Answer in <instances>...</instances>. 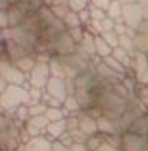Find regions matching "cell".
Returning <instances> with one entry per match:
<instances>
[{
	"label": "cell",
	"instance_id": "5",
	"mask_svg": "<svg viewBox=\"0 0 148 151\" xmlns=\"http://www.w3.org/2000/svg\"><path fill=\"white\" fill-rule=\"evenodd\" d=\"M22 128L14 120L0 133V151H18L22 146Z\"/></svg>",
	"mask_w": 148,
	"mask_h": 151
},
{
	"label": "cell",
	"instance_id": "16",
	"mask_svg": "<svg viewBox=\"0 0 148 151\" xmlns=\"http://www.w3.org/2000/svg\"><path fill=\"white\" fill-rule=\"evenodd\" d=\"M97 124H98V133L100 134H121L118 123L108 116H98L97 118Z\"/></svg>",
	"mask_w": 148,
	"mask_h": 151
},
{
	"label": "cell",
	"instance_id": "47",
	"mask_svg": "<svg viewBox=\"0 0 148 151\" xmlns=\"http://www.w3.org/2000/svg\"><path fill=\"white\" fill-rule=\"evenodd\" d=\"M70 151H90L87 148V143H72Z\"/></svg>",
	"mask_w": 148,
	"mask_h": 151
},
{
	"label": "cell",
	"instance_id": "52",
	"mask_svg": "<svg viewBox=\"0 0 148 151\" xmlns=\"http://www.w3.org/2000/svg\"><path fill=\"white\" fill-rule=\"evenodd\" d=\"M42 2H43L45 7H52L53 5V0H42Z\"/></svg>",
	"mask_w": 148,
	"mask_h": 151
},
{
	"label": "cell",
	"instance_id": "48",
	"mask_svg": "<svg viewBox=\"0 0 148 151\" xmlns=\"http://www.w3.org/2000/svg\"><path fill=\"white\" fill-rule=\"evenodd\" d=\"M53 151H70V148L62 145L60 141H53Z\"/></svg>",
	"mask_w": 148,
	"mask_h": 151
},
{
	"label": "cell",
	"instance_id": "2",
	"mask_svg": "<svg viewBox=\"0 0 148 151\" xmlns=\"http://www.w3.org/2000/svg\"><path fill=\"white\" fill-rule=\"evenodd\" d=\"M28 88L25 85H9L4 93H0V113L12 115L18 106L28 105Z\"/></svg>",
	"mask_w": 148,
	"mask_h": 151
},
{
	"label": "cell",
	"instance_id": "4",
	"mask_svg": "<svg viewBox=\"0 0 148 151\" xmlns=\"http://www.w3.org/2000/svg\"><path fill=\"white\" fill-rule=\"evenodd\" d=\"M58 58H60V62H62L63 68H65L67 78H72V80H77L80 75L93 70V63L83 60L80 55H77V53L63 55V57H58Z\"/></svg>",
	"mask_w": 148,
	"mask_h": 151
},
{
	"label": "cell",
	"instance_id": "6",
	"mask_svg": "<svg viewBox=\"0 0 148 151\" xmlns=\"http://www.w3.org/2000/svg\"><path fill=\"white\" fill-rule=\"evenodd\" d=\"M0 76L9 85H25V86H30L27 81V75L22 73L15 67V63L7 57L5 52L0 53Z\"/></svg>",
	"mask_w": 148,
	"mask_h": 151
},
{
	"label": "cell",
	"instance_id": "17",
	"mask_svg": "<svg viewBox=\"0 0 148 151\" xmlns=\"http://www.w3.org/2000/svg\"><path fill=\"white\" fill-rule=\"evenodd\" d=\"M9 12V20H10V28H15L18 25H22L27 18V12L23 9H20L18 5H10V9L7 10Z\"/></svg>",
	"mask_w": 148,
	"mask_h": 151
},
{
	"label": "cell",
	"instance_id": "19",
	"mask_svg": "<svg viewBox=\"0 0 148 151\" xmlns=\"http://www.w3.org/2000/svg\"><path fill=\"white\" fill-rule=\"evenodd\" d=\"M95 40H97V35H93L92 32H88V30L85 28V35H83L82 42L78 43V47H82V48L85 50V52L90 55V57H95V55H97V47H95Z\"/></svg>",
	"mask_w": 148,
	"mask_h": 151
},
{
	"label": "cell",
	"instance_id": "20",
	"mask_svg": "<svg viewBox=\"0 0 148 151\" xmlns=\"http://www.w3.org/2000/svg\"><path fill=\"white\" fill-rule=\"evenodd\" d=\"M121 12H123V4H121L120 0H112V4L108 5V9H107V17L113 18L117 23H121L123 22Z\"/></svg>",
	"mask_w": 148,
	"mask_h": 151
},
{
	"label": "cell",
	"instance_id": "21",
	"mask_svg": "<svg viewBox=\"0 0 148 151\" xmlns=\"http://www.w3.org/2000/svg\"><path fill=\"white\" fill-rule=\"evenodd\" d=\"M102 62H103L108 68H112L113 71H117V73H120V75H125V76H126V75H131V73H130V70H126V68L123 67V65H121V63L118 62L117 58L113 57V55L102 58Z\"/></svg>",
	"mask_w": 148,
	"mask_h": 151
},
{
	"label": "cell",
	"instance_id": "1",
	"mask_svg": "<svg viewBox=\"0 0 148 151\" xmlns=\"http://www.w3.org/2000/svg\"><path fill=\"white\" fill-rule=\"evenodd\" d=\"M136 100L138 96L125 88L123 80H105L97 75V83L92 90V108L98 110L102 116L118 121Z\"/></svg>",
	"mask_w": 148,
	"mask_h": 151
},
{
	"label": "cell",
	"instance_id": "14",
	"mask_svg": "<svg viewBox=\"0 0 148 151\" xmlns=\"http://www.w3.org/2000/svg\"><path fill=\"white\" fill-rule=\"evenodd\" d=\"M5 53H7V57L12 60V62H18V60H22V58L28 57V55H32L28 50H25L23 47H20L18 43H15L14 40H7L5 42Z\"/></svg>",
	"mask_w": 148,
	"mask_h": 151
},
{
	"label": "cell",
	"instance_id": "42",
	"mask_svg": "<svg viewBox=\"0 0 148 151\" xmlns=\"http://www.w3.org/2000/svg\"><path fill=\"white\" fill-rule=\"evenodd\" d=\"M10 28V20H9V12L7 10H0V30Z\"/></svg>",
	"mask_w": 148,
	"mask_h": 151
},
{
	"label": "cell",
	"instance_id": "53",
	"mask_svg": "<svg viewBox=\"0 0 148 151\" xmlns=\"http://www.w3.org/2000/svg\"><path fill=\"white\" fill-rule=\"evenodd\" d=\"M121 4L125 5V4H135V2H136V0H120Z\"/></svg>",
	"mask_w": 148,
	"mask_h": 151
},
{
	"label": "cell",
	"instance_id": "22",
	"mask_svg": "<svg viewBox=\"0 0 148 151\" xmlns=\"http://www.w3.org/2000/svg\"><path fill=\"white\" fill-rule=\"evenodd\" d=\"M113 57L117 58L118 62L121 63V65H123V67L126 68V70H130L131 71V65H133V57H131L130 53H126L125 50L123 48H120V47H117V48L113 50Z\"/></svg>",
	"mask_w": 148,
	"mask_h": 151
},
{
	"label": "cell",
	"instance_id": "45",
	"mask_svg": "<svg viewBox=\"0 0 148 151\" xmlns=\"http://www.w3.org/2000/svg\"><path fill=\"white\" fill-rule=\"evenodd\" d=\"M97 151H120V148H117V146H113V145H110V143L103 141Z\"/></svg>",
	"mask_w": 148,
	"mask_h": 151
},
{
	"label": "cell",
	"instance_id": "46",
	"mask_svg": "<svg viewBox=\"0 0 148 151\" xmlns=\"http://www.w3.org/2000/svg\"><path fill=\"white\" fill-rule=\"evenodd\" d=\"M65 83H67V95H75V80L65 78Z\"/></svg>",
	"mask_w": 148,
	"mask_h": 151
},
{
	"label": "cell",
	"instance_id": "36",
	"mask_svg": "<svg viewBox=\"0 0 148 151\" xmlns=\"http://www.w3.org/2000/svg\"><path fill=\"white\" fill-rule=\"evenodd\" d=\"M68 134H70V138H72V141H73V143H87V139H88V136H87V134L83 133L80 128L68 131Z\"/></svg>",
	"mask_w": 148,
	"mask_h": 151
},
{
	"label": "cell",
	"instance_id": "32",
	"mask_svg": "<svg viewBox=\"0 0 148 151\" xmlns=\"http://www.w3.org/2000/svg\"><path fill=\"white\" fill-rule=\"evenodd\" d=\"M90 7V0H68V9L72 12H82Z\"/></svg>",
	"mask_w": 148,
	"mask_h": 151
},
{
	"label": "cell",
	"instance_id": "35",
	"mask_svg": "<svg viewBox=\"0 0 148 151\" xmlns=\"http://www.w3.org/2000/svg\"><path fill=\"white\" fill-rule=\"evenodd\" d=\"M50 10L53 12V15L57 18H60L63 22V18L67 17V14L70 12V9H68V5H53V7H50Z\"/></svg>",
	"mask_w": 148,
	"mask_h": 151
},
{
	"label": "cell",
	"instance_id": "25",
	"mask_svg": "<svg viewBox=\"0 0 148 151\" xmlns=\"http://www.w3.org/2000/svg\"><path fill=\"white\" fill-rule=\"evenodd\" d=\"M95 47H97V55H98L100 58L110 57V55L113 53V48H112V47H110V45H108L100 35L97 37V40H95Z\"/></svg>",
	"mask_w": 148,
	"mask_h": 151
},
{
	"label": "cell",
	"instance_id": "49",
	"mask_svg": "<svg viewBox=\"0 0 148 151\" xmlns=\"http://www.w3.org/2000/svg\"><path fill=\"white\" fill-rule=\"evenodd\" d=\"M10 5V0H0V10H9Z\"/></svg>",
	"mask_w": 148,
	"mask_h": 151
},
{
	"label": "cell",
	"instance_id": "7",
	"mask_svg": "<svg viewBox=\"0 0 148 151\" xmlns=\"http://www.w3.org/2000/svg\"><path fill=\"white\" fill-rule=\"evenodd\" d=\"M120 151H148V136L125 131L121 134Z\"/></svg>",
	"mask_w": 148,
	"mask_h": 151
},
{
	"label": "cell",
	"instance_id": "30",
	"mask_svg": "<svg viewBox=\"0 0 148 151\" xmlns=\"http://www.w3.org/2000/svg\"><path fill=\"white\" fill-rule=\"evenodd\" d=\"M42 96H43V90L30 86L28 88V106H33V105L42 103Z\"/></svg>",
	"mask_w": 148,
	"mask_h": 151
},
{
	"label": "cell",
	"instance_id": "41",
	"mask_svg": "<svg viewBox=\"0 0 148 151\" xmlns=\"http://www.w3.org/2000/svg\"><path fill=\"white\" fill-rule=\"evenodd\" d=\"M80 115V113H78ZM78 115H70L65 118V123H67V131H72V129H77L78 124H80V120H78Z\"/></svg>",
	"mask_w": 148,
	"mask_h": 151
},
{
	"label": "cell",
	"instance_id": "29",
	"mask_svg": "<svg viewBox=\"0 0 148 151\" xmlns=\"http://www.w3.org/2000/svg\"><path fill=\"white\" fill-rule=\"evenodd\" d=\"M45 116H47V120L50 123H53V121H60V120H65L67 115H65V111L63 108H47L45 111Z\"/></svg>",
	"mask_w": 148,
	"mask_h": 151
},
{
	"label": "cell",
	"instance_id": "3",
	"mask_svg": "<svg viewBox=\"0 0 148 151\" xmlns=\"http://www.w3.org/2000/svg\"><path fill=\"white\" fill-rule=\"evenodd\" d=\"M45 50L52 53L55 57H63V55H72L77 50V43L73 42V38L68 35V32H60L55 33L53 37H50L47 43H45Z\"/></svg>",
	"mask_w": 148,
	"mask_h": 151
},
{
	"label": "cell",
	"instance_id": "24",
	"mask_svg": "<svg viewBox=\"0 0 148 151\" xmlns=\"http://www.w3.org/2000/svg\"><path fill=\"white\" fill-rule=\"evenodd\" d=\"M35 65H37L35 55H28V57H25V58H22V60L15 62V67L22 71V73H25V75H28V73L33 70V67H35Z\"/></svg>",
	"mask_w": 148,
	"mask_h": 151
},
{
	"label": "cell",
	"instance_id": "40",
	"mask_svg": "<svg viewBox=\"0 0 148 151\" xmlns=\"http://www.w3.org/2000/svg\"><path fill=\"white\" fill-rule=\"evenodd\" d=\"M47 108H48V106H47L45 103H38V105L28 106V113H30V116H40V115H45Z\"/></svg>",
	"mask_w": 148,
	"mask_h": 151
},
{
	"label": "cell",
	"instance_id": "31",
	"mask_svg": "<svg viewBox=\"0 0 148 151\" xmlns=\"http://www.w3.org/2000/svg\"><path fill=\"white\" fill-rule=\"evenodd\" d=\"M102 38H103L105 42H107L108 45H110V47H112L113 50L117 48L118 47V40H120V35H118L117 32L113 30V32H103V33H102Z\"/></svg>",
	"mask_w": 148,
	"mask_h": 151
},
{
	"label": "cell",
	"instance_id": "13",
	"mask_svg": "<svg viewBox=\"0 0 148 151\" xmlns=\"http://www.w3.org/2000/svg\"><path fill=\"white\" fill-rule=\"evenodd\" d=\"M78 120H80V124H78V128L87 134V136H95V134H98V124H97V118L87 113V111H82L80 115H78Z\"/></svg>",
	"mask_w": 148,
	"mask_h": 151
},
{
	"label": "cell",
	"instance_id": "43",
	"mask_svg": "<svg viewBox=\"0 0 148 151\" xmlns=\"http://www.w3.org/2000/svg\"><path fill=\"white\" fill-rule=\"evenodd\" d=\"M115 25H117V22L113 20V18H105V20H102V27H103V32H113L115 30Z\"/></svg>",
	"mask_w": 148,
	"mask_h": 151
},
{
	"label": "cell",
	"instance_id": "23",
	"mask_svg": "<svg viewBox=\"0 0 148 151\" xmlns=\"http://www.w3.org/2000/svg\"><path fill=\"white\" fill-rule=\"evenodd\" d=\"M48 68H50V75L55 76V78H67L65 75V68H63L62 62H60V58L55 55L48 63Z\"/></svg>",
	"mask_w": 148,
	"mask_h": 151
},
{
	"label": "cell",
	"instance_id": "12",
	"mask_svg": "<svg viewBox=\"0 0 148 151\" xmlns=\"http://www.w3.org/2000/svg\"><path fill=\"white\" fill-rule=\"evenodd\" d=\"M23 151H53V141H50L45 134L30 138L23 145Z\"/></svg>",
	"mask_w": 148,
	"mask_h": 151
},
{
	"label": "cell",
	"instance_id": "26",
	"mask_svg": "<svg viewBox=\"0 0 148 151\" xmlns=\"http://www.w3.org/2000/svg\"><path fill=\"white\" fill-rule=\"evenodd\" d=\"M133 42H135V48H136V52H138V53L148 55V35L136 32V35H135Z\"/></svg>",
	"mask_w": 148,
	"mask_h": 151
},
{
	"label": "cell",
	"instance_id": "11",
	"mask_svg": "<svg viewBox=\"0 0 148 151\" xmlns=\"http://www.w3.org/2000/svg\"><path fill=\"white\" fill-rule=\"evenodd\" d=\"M45 91L63 103V101H65V98L68 96V95H67V83H65V78H55V76H50L48 83H47V86H45Z\"/></svg>",
	"mask_w": 148,
	"mask_h": 151
},
{
	"label": "cell",
	"instance_id": "51",
	"mask_svg": "<svg viewBox=\"0 0 148 151\" xmlns=\"http://www.w3.org/2000/svg\"><path fill=\"white\" fill-rule=\"evenodd\" d=\"M136 4L142 5L143 9H148V0H136Z\"/></svg>",
	"mask_w": 148,
	"mask_h": 151
},
{
	"label": "cell",
	"instance_id": "8",
	"mask_svg": "<svg viewBox=\"0 0 148 151\" xmlns=\"http://www.w3.org/2000/svg\"><path fill=\"white\" fill-rule=\"evenodd\" d=\"M123 22L133 30H138L140 25L145 22V9L142 5L135 4H125L123 5V12H121Z\"/></svg>",
	"mask_w": 148,
	"mask_h": 151
},
{
	"label": "cell",
	"instance_id": "9",
	"mask_svg": "<svg viewBox=\"0 0 148 151\" xmlns=\"http://www.w3.org/2000/svg\"><path fill=\"white\" fill-rule=\"evenodd\" d=\"M50 68L47 63H37L35 67H33V70L30 71L27 75V81L30 86H33V88H40V90H45V86H47V83H48L50 80Z\"/></svg>",
	"mask_w": 148,
	"mask_h": 151
},
{
	"label": "cell",
	"instance_id": "50",
	"mask_svg": "<svg viewBox=\"0 0 148 151\" xmlns=\"http://www.w3.org/2000/svg\"><path fill=\"white\" fill-rule=\"evenodd\" d=\"M5 52V38H4V35L0 33V53H4Z\"/></svg>",
	"mask_w": 148,
	"mask_h": 151
},
{
	"label": "cell",
	"instance_id": "10",
	"mask_svg": "<svg viewBox=\"0 0 148 151\" xmlns=\"http://www.w3.org/2000/svg\"><path fill=\"white\" fill-rule=\"evenodd\" d=\"M131 71H133L131 75L138 85H148V55L136 52V55L133 57Z\"/></svg>",
	"mask_w": 148,
	"mask_h": 151
},
{
	"label": "cell",
	"instance_id": "15",
	"mask_svg": "<svg viewBox=\"0 0 148 151\" xmlns=\"http://www.w3.org/2000/svg\"><path fill=\"white\" fill-rule=\"evenodd\" d=\"M65 133H67V123H65V120L48 123V126L45 128V136L48 138L50 141H58Z\"/></svg>",
	"mask_w": 148,
	"mask_h": 151
},
{
	"label": "cell",
	"instance_id": "37",
	"mask_svg": "<svg viewBox=\"0 0 148 151\" xmlns=\"http://www.w3.org/2000/svg\"><path fill=\"white\" fill-rule=\"evenodd\" d=\"M68 32V35L73 38V42H75L77 45L82 42V38H83V35H85V27H77V28H70Z\"/></svg>",
	"mask_w": 148,
	"mask_h": 151
},
{
	"label": "cell",
	"instance_id": "28",
	"mask_svg": "<svg viewBox=\"0 0 148 151\" xmlns=\"http://www.w3.org/2000/svg\"><path fill=\"white\" fill-rule=\"evenodd\" d=\"M63 25H65V28L67 30H70V28H77V27H83L80 22V17H78V14L77 12H68L67 17L63 18Z\"/></svg>",
	"mask_w": 148,
	"mask_h": 151
},
{
	"label": "cell",
	"instance_id": "33",
	"mask_svg": "<svg viewBox=\"0 0 148 151\" xmlns=\"http://www.w3.org/2000/svg\"><path fill=\"white\" fill-rule=\"evenodd\" d=\"M28 123H32L33 126H37V128H40L42 131L45 133V128L48 126L50 121L47 120V116L45 115H40V116H30V120H28Z\"/></svg>",
	"mask_w": 148,
	"mask_h": 151
},
{
	"label": "cell",
	"instance_id": "34",
	"mask_svg": "<svg viewBox=\"0 0 148 151\" xmlns=\"http://www.w3.org/2000/svg\"><path fill=\"white\" fill-rule=\"evenodd\" d=\"M103 143V136L102 134H95V136H90L88 139H87V148H88L90 151H97L100 148V145Z\"/></svg>",
	"mask_w": 148,
	"mask_h": 151
},
{
	"label": "cell",
	"instance_id": "44",
	"mask_svg": "<svg viewBox=\"0 0 148 151\" xmlns=\"http://www.w3.org/2000/svg\"><path fill=\"white\" fill-rule=\"evenodd\" d=\"M112 4V0H90V5H93V7H98V9L105 10L107 12L108 5Z\"/></svg>",
	"mask_w": 148,
	"mask_h": 151
},
{
	"label": "cell",
	"instance_id": "27",
	"mask_svg": "<svg viewBox=\"0 0 148 151\" xmlns=\"http://www.w3.org/2000/svg\"><path fill=\"white\" fill-rule=\"evenodd\" d=\"M118 47L120 48H123L126 52V53H130L131 57H135L136 55V48H135V42L131 37L128 35H120V40H118Z\"/></svg>",
	"mask_w": 148,
	"mask_h": 151
},
{
	"label": "cell",
	"instance_id": "39",
	"mask_svg": "<svg viewBox=\"0 0 148 151\" xmlns=\"http://www.w3.org/2000/svg\"><path fill=\"white\" fill-rule=\"evenodd\" d=\"M90 17H92V20H105L107 18V12L102 9H98V7H93V5H90Z\"/></svg>",
	"mask_w": 148,
	"mask_h": 151
},
{
	"label": "cell",
	"instance_id": "18",
	"mask_svg": "<svg viewBox=\"0 0 148 151\" xmlns=\"http://www.w3.org/2000/svg\"><path fill=\"white\" fill-rule=\"evenodd\" d=\"M63 111H65V115L70 116V115H78V113H82L83 111V108H82L80 101H78V98L75 96V95H68L67 98H65V101H63Z\"/></svg>",
	"mask_w": 148,
	"mask_h": 151
},
{
	"label": "cell",
	"instance_id": "38",
	"mask_svg": "<svg viewBox=\"0 0 148 151\" xmlns=\"http://www.w3.org/2000/svg\"><path fill=\"white\" fill-rule=\"evenodd\" d=\"M85 28L88 32H92L93 35H97V37L103 33V27H102V22H100V20H90V23L87 25Z\"/></svg>",
	"mask_w": 148,
	"mask_h": 151
}]
</instances>
